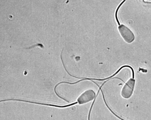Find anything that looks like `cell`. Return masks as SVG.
I'll list each match as a JSON object with an SVG mask.
<instances>
[{"label":"cell","mask_w":151,"mask_h":120,"mask_svg":"<svg viewBox=\"0 0 151 120\" xmlns=\"http://www.w3.org/2000/svg\"><path fill=\"white\" fill-rule=\"evenodd\" d=\"M96 93L93 90L85 91L78 98L77 102L79 105H83L92 101L95 98Z\"/></svg>","instance_id":"cell-3"},{"label":"cell","mask_w":151,"mask_h":120,"mask_svg":"<svg viewBox=\"0 0 151 120\" xmlns=\"http://www.w3.org/2000/svg\"><path fill=\"white\" fill-rule=\"evenodd\" d=\"M19 101V102H27V103H32L33 104H35L42 105V106H52V107L59 108H65L69 107L70 106H73V105L76 104H77V102H75V103L70 104L66 105V106H58V105H55L53 104H47L44 103H38V102H32L30 101H27L22 100L20 99H6L4 100H1L0 101L1 102H5V101Z\"/></svg>","instance_id":"cell-4"},{"label":"cell","mask_w":151,"mask_h":120,"mask_svg":"<svg viewBox=\"0 0 151 120\" xmlns=\"http://www.w3.org/2000/svg\"><path fill=\"white\" fill-rule=\"evenodd\" d=\"M118 29L121 36L126 43H131L134 41V34L127 27L123 24H121L118 26Z\"/></svg>","instance_id":"cell-1"},{"label":"cell","mask_w":151,"mask_h":120,"mask_svg":"<svg viewBox=\"0 0 151 120\" xmlns=\"http://www.w3.org/2000/svg\"><path fill=\"white\" fill-rule=\"evenodd\" d=\"M135 80L133 78L129 80L124 85L121 91V96L124 98H130L134 91Z\"/></svg>","instance_id":"cell-2"}]
</instances>
